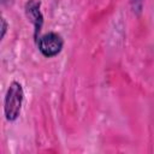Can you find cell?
<instances>
[{
	"label": "cell",
	"mask_w": 154,
	"mask_h": 154,
	"mask_svg": "<svg viewBox=\"0 0 154 154\" xmlns=\"http://www.w3.org/2000/svg\"><path fill=\"white\" fill-rule=\"evenodd\" d=\"M1 24H2V26H1V38H4V36L6 34V30H7V23H6L5 18H1Z\"/></svg>",
	"instance_id": "5b68a950"
},
{
	"label": "cell",
	"mask_w": 154,
	"mask_h": 154,
	"mask_svg": "<svg viewBox=\"0 0 154 154\" xmlns=\"http://www.w3.org/2000/svg\"><path fill=\"white\" fill-rule=\"evenodd\" d=\"M63 45L64 42H63L61 36L55 32L45 34L37 40V46H38L40 52L47 58H52L59 54L63 48Z\"/></svg>",
	"instance_id": "7a4b0ae2"
},
{
	"label": "cell",
	"mask_w": 154,
	"mask_h": 154,
	"mask_svg": "<svg viewBox=\"0 0 154 154\" xmlns=\"http://www.w3.org/2000/svg\"><path fill=\"white\" fill-rule=\"evenodd\" d=\"M131 2V8L136 14H140L142 11V6H143V0H130Z\"/></svg>",
	"instance_id": "277c9868"
},
{
	"label": "cell",
	"mask_w": 154,
	"mask_h": 154,
	"mask_svg": "<svg viewBox=\"0 0 154 154\" xmlns=\"http://www.w3.org/2000/svg\"><path fill=\"white\" fill-rule=\"evenodd\" d=\"M23 99H24V91L20 83L12 82L7 89V93L5 96V103H4L5 117L7 120L13 122L18 118L22 109Z\"/></svg>",
	"instance_id": "6da1fadb"
},
{
	"label": "cell",
	"mask_w": 154,
	"mask_h": 154,
	"mask_svg": "<svg viewBox=\"0 0 154 154\" xmlns=\"http://www.w3.org/2000/svg\"><path fill=\"white\" fill-rule=\"evenodd\" d=\"M40 6H41V2L38 0H28L25 4V14L28 19L34 24L36 41H37V34L40 32L43 24V16L40 10Z\"/></svg>",
	"instance_id": "3957f363"
}]
</instances>
